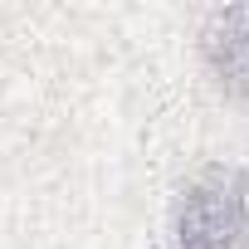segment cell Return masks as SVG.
<instances>
[{
	"instance_id": "6da1fadb",
	"label": "cell",
	"mask_w": 249,
	"mask_h": 249,
	"mask_svg": "<svg viewBox=\"0 0 249 249\" xmlns=\"http://www.w3.org/2000/svg\"><path fill=\"white\" fill-rule=\"evenodd\" d=\"M171 249H249V176L210 166L186 186L171 215Z\"/></svg>"
},
{
	"instance_id": "7a4b0ae2",
	"label": "cell",
	"mask_w": 249,
	"mask_h": 249,
	"mask_svg": "<svg viewBox=\"0 0 249 249\" xmlns=\"http://www.w3.org/2000/svg\"><path fill=\"white\" fill-rule=\"evenodd\" d=\"M200 54L225 98H249V5H225L200 30Z\"/></svg>"
}]
</instances>
